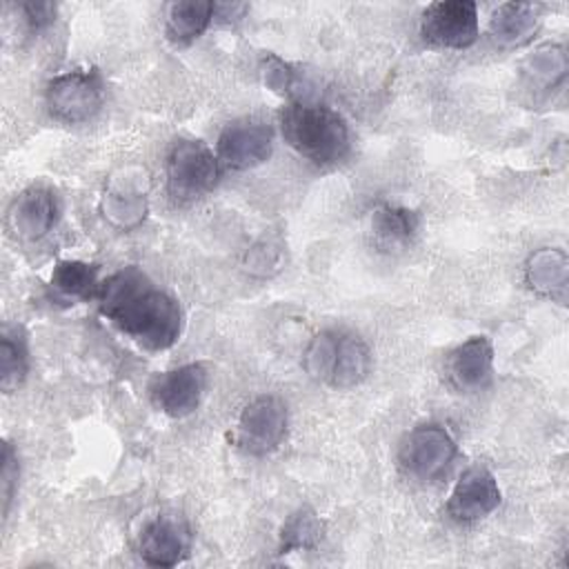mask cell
<instances>
[{"label":"cell","mask_w":569,"mask_h":569,"mask_svg":"<svg viewBox=\"0 0 569 569\" xmlns=\"http://www.w3.org/2000/svg\"><path fill=\"white\" fill-rule=\"evenodd\" d=\"M51 289L64 300H87L98 296V267L82 260H62L53 267Z\"/></svg>","instance_id":"cell-18"},{"label":"cell","mask_w":569,"mask_h":569,"mask_svg":"<svg viewBox=\"0 0 569 569\" xmlns=\"http://www.w3.org/2000/svg\"><path fill=\"white\" fill-rule=\"evenodd\" d=\"M338 333L340 331H336V329H325V331L316 333L311 338V342L307 345V351L302 358L305 371L320 382H329V378H331L336 347H338Z\"/></svg>","instance_id":"cell-22"},{"label":"cell","mask_w":569,"mask_h":569,"mask_svg":"<svg viewBox=\"0 0 569 569\" xmlns=\"http://www.w3.org/2000/svg\"><path fill=\"white\" fill-rule=\"evenodd\" d=\"M538 7L531 2H505L491 16V36L505 47L529 42L538 29Z\"/></svg>","instance_id":"cell-15"},{"label":"cell","mask_w":569,"mask_h":569,"mask_svg":"<svg viewBox=\"0 0 569 569\" xmlns=\"http://www.w3.org/2000/svg\"><path fill=\"white\" fill-rule=\"evenodd\" d=\"M264 76H267V82H269L271 87H276L278 91H280V89H289V87H291V78H293V73L289 71V67H287L282 60L273 58V56L267 58Z\"/></svg>","instance_id":"cell-27"},{"label":"cell","mask_w":569,"mask_h":569,"mask_svg":"<svg viewBox=\"0 0 569 569\" xmlns=\"http://www.w3.org/2000/svg\"><path fill=\"white\" fill-rule=\"evenodd\" d=\"M18 487V456L11 442L2 445V469H0V496H2V516H9L11 500Z\"/></svg>","instance_id":"cell-25"},{"label":"cell","mask_w":569,"mask_h":569,"mask_svg":"<svg viewBox=\"0 0 569 569\" xmlns=\"http://www.w3.org/2000/svg\"><path fill=\"white\" fill-rule=\"evenodd\" d=\"M104 216L120 227H133L144 218V198L136 191H109L104 196Z\"/></svg>","instance_id":"cell-24"},{"label":"cell","mask_w":569,"mask_h":569,"mask_svg":"<svg viewBox=\"0 0 569 569\" xmlns=\"http://www.w3.org/2000/svg\"><path fill=\"white\" fill-rule=\"evenodd\" d=\"M218 156L200 140H176L167 153V182L178 200H196L218 180Z\"/></svg>","instance_id":"cell-3"},{"label":"cell","mask_w":569,"mask_h":569,"mask_svg":"<svg viewBox=\"0 0 569 569\" xmlns=\"http://www.w3.org/2000/svg\"><path fill=\"white\" fill-rule=\"evenodd\" d=\"M189 545L191 533L184 520L158 516L140 531L138 551L151 567H173L189 553Z\"/></svg>","instance_id":"cell-12"},{"label":"cell","mask_w":569,"mask_h":569,"mask_svg":"<svg viewBox=\"0 0 569 569\" xmlns=\"http://www.w3.org/2000/svg\"><path fill=\"white\" fill-rule=\"evenodd\" d=\"M100 313L122 333L149 351L169 349L182 331V311L176 298L156 287L138 267L111 273L98 289Z\"/></svg>","instance_id":"cell-1"},{"label":"cell","mask_w":569,"mask_h":569,"mask_svg":"<svg viewBox=\"0 0 569 569\" xmlns=\"http://www.w3.org/2000/svg\"><path fill=\"white\" fill-rule=\"evenodd\" d=\"M456 440L440 425H420L411 429L398 451L402 469L418 480L440 478L456 458Z\"/></svg>","instance_id":"cell-4"},{"label":"cell","mask_w":569,"mask_h":569,"mask_svg":"<svg viewBox=\"0 0 569 569\" xmlns=\"http://www.w3.org/2000/svg\"><path fill=\"white\" fill-rule=\"evenodd\" d=\"M525 71L527 76L542 84V87H553L556 82H560L567 73V56L560 47L556 44H547L540 47L533 56H529V60L525 62Z\"/></svg>","instance_id":"cell-23"},{"label":"cell","mask_w":569,"mask_h":569,"mask_svg":"<svg viewBox=\"0 0 569 569\" xmlns=\"http://www.w3.org/2000/svg\"><path fill=\"white\" fill-rule=\"evenodd\" d=\"M60 213L58 198L47 187H29L11 202L7 222L16 238L20 240H40L51 231Z\"/></svg>","instance_id":"cell-11"},{"label":"cell","mask_w":569,"mask_h":569,"mask_svg":"<svg viewBox=\"0 0 569 569\" xmlns=\"http://www.w3.org/2000/svg\"><path fill=\"white\" fill-rule=\"evenodd\" d=\"M420 33L445 49H465L478 40V7L471 0H440L425 9Z\"/></svg>","instance_id":"cell-6"},{"label":"cell","mask_w":569,"mask_h":569,"mask_svg":"<svg viewBox=\"0 0 569 569\" xmlns=\"http://www.w3.org/2000/svg\"><path fill=\"white\" fill-rule=\"evenodd\" d=\"M216 16V4L207 0H180L167 11L164 33L173 44H189L202 36Z\"/></svg>","instance_id":"cell-16"},{"label":"cell","mask_w":569,"mask_h":569,"mask_svg":"<svg viewBox=\"0 0 569 569\" xmlns=\"http://www.w3.org/2000/svg\"><path fill=\"white\" fill-rule=\"evenodd\" d=\"M104 89L96 71H67L47 87L49 111L62 122H87L102 107Z\"/></svg>","instance_id":"cell-5"},{"label":"cell","mask_w":569,"mask_h":569,"mask_svg":"<svg viewBox=\"0 0 569 569\" xmlns=\"http://www.w3.org/2000/svg\"><path fill=\"white\" fill-rule=\"evenodd\" d=\"M204 389L207 369L198 362H189L156 376L149 387V396L158 411L171 418H184L196 411Z\"/></svg>","instance_id":"cell-8"},{"label":"cell","mask_w":569,"mask_h":569,"mask_svg":"<svg viewBox=\"0 0 569 569\" xmlns=\"http://www.w3.org/2000/svg\"><path fill=\"white\" fill-rule=\"evenodd\" d=\"M529 284L545 293L565 300L567 289V256L560 249H540L529 258L527 264Z\"/></svg>","instance_id":"cell-19"},{"label":"cell","mask_w":569,"mask_h":569,"mask_svg":"<svg viewBox=\"0 0 569 569\" xmlns=\"http://www.w3.org/2000/svg\"><path fill=\"white\" fill-rule=\"evenodd\" d=\"M20 13L31 31H40L56 20V4L53 2H24V4H20Z\"/></svg>","instance_id":"cell-26"},{"label":"cell","mask_w":569,"mask_h":569,"mask_svg":"<svg viewBox=\"0 0 569 569\" xmlns=\"http://www.w3.org/2000/svg\"><path fill=\"white\" fill-rule=\"evenodd\" d=\"M369 369H371V351L367 342L356 333L340 331L329 385L340 389L356 387L369 376Z\"/></svg>","instance_id":"cell-14"},{"label":"cell","mask_w":569,"mask_h":569,"mask_svg":"<svg viewBox=\"0 0 569 569\" xmlns=\"http://www.w3.org/2000/svg\"><path fill=\"white\" fill-rule=\"evenodd\" d=\"M29 373V349L20 327H4L0 336V387L11 393Z\"/></svg>","instance_id":"cell-20"},{"label":"cell","mask_w":569,"mask_h":569,"mask_svg":"<svg viewBox=\"0 0 569 569\" xmlns=\"http://www.w3.org/2000/svg\"><path fill=\"white\" fill-rule=\"evenodd\" d=\"M218 160L231 169H251L262 164L273 149L271 129L256 120H238L218 136Z\"/></svg>","instance_id":"cell-9"},{"label":"cell","mask_w":569,"mask_h":569,"mask_svg":"<svg viewBox=\"0 0 569 569\" xmlns=\"http://www.w3.org/2000/svg\"><path fill=\"white\" fill-rule=\"evenodd\" d=\"M280 129L291 149L316 164H336L349 153V129L325 104L291 102L280 113Z\"/></svg>","instance_id":"cell-2"},{"label":"cell","mask_w":569,"mask_h":569,"mask_svg":"<svg viewBox=\"0 0 569 569\" xmlns=\"http://www.w3.org/2000/svg\"><path fill=\"white\" fill-rule=\"evenodd\" d=\"M447 373L456 389L480 391L493 373V347L485 336H473L458 345L447 358Z\"/></svg>","instance_id":"cell-13"},{"label":"cell","mask_w":569,"mask_h":569,"mask_svg":"<svg viewBox=\"0 0 569 569\" xmlns=\"http://www.w3.org/2000/svg\"><path fill=\"white\" fill-rule=\"evenodd\" d=\"M322 525L318 516L309 509L296 511L282 527L280 533V553L298 551V549H313L320 542Z\"/></svg>","instance_id":"cell-21"},{"label":"cell","mask_w":569,"mask_h":569,"mask_svg":"<svg viewBox=\"0 0 569 569\" xmlns=\"http://www.w3.org/2000/svg\"><path fill=\"white\" fill-rule=\"evenodd\" d=\"M500 505V487L485 467L467 469L456 482L447 511L458 522H476L487 518Z\"/></svg>","instance_id":"cell-10"},{"label":"cell","mask_w":569,"mask_h":569,"mask_svg":"<svg viewBox=\"0 0 569 569\" xmlns=\"http://www.w3.org/2000/svg\"><path fill=\"white\" fill-rule=\"evenodd\" d=\"M420 220L416 211L400 204H382L371 213V229L380 244L405 247L418 233Z\"/></svg>","instance_id":"cell-17"},{"label":"cell","mask_w":569,"mask_h":569,"mask_svg":"<svg viewBox=\"0 0 569 569\" xmlns=\"http://www.w3.org/2000/svg\"><path fill=\"white\" fill-rule=\"evenodd\" d=\"M287 433V407L278 396L264 393L253 398L238 418L236 440L238 445L253 453L264 456L273 451Z\"/></svg>","instance_id":"cell-7"}]
</instances>
